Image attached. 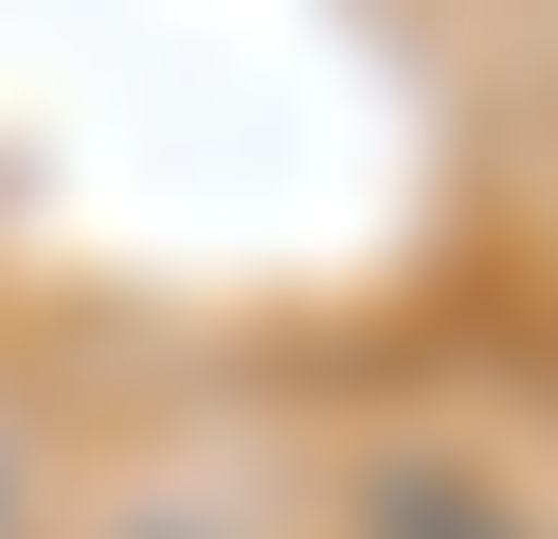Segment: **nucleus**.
Here are the masks:
<instances>
[{"instance_id":"obj_1","label":"nucleus","mask_w":558,"mask_h":539,"mask_svg":"<svg viewBox=\"0 0 558 539\" xmlns=\"http://www.w3.org/2000/svg\"><path fill=\"white\" fill-rule=\"evenodd\" d=\"M342 539H541L486 467H450V450H378L361 486H342Z\"/></svg>"},{"instance_id":"obj_2","label":"nucleus","mask_w":558,"mask_h":539,"mask_svg":"<svg viewBox=\"0 0 558 539\" xmlns=\"http://www.w3.org/2000/svg\"><path fill=\"white\" fill-rule=\"evenodd\" d=\"M162 539H181V522H162Z\"/></svg>"}]
</instances>
